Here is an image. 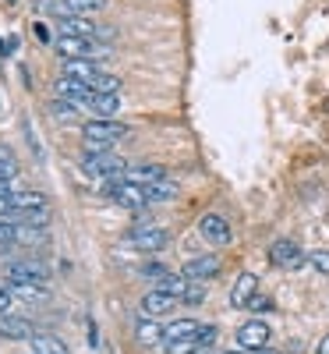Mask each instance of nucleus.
<instances>
[{"label":"nucleus","instance_id":"33","mask_svg":"<svg viewBox=\"0 0 329 354\" xmlns=\"http://www.w3.org/2000/svg\"><path fill=\"white\" fill-rule=\"evenodd\" d=\"M167 354H198V340H173V344H163Z\"/></svg>","mask_w":329,"mask_h":354},{"label":"nucleus","instance_id":"38","mask_svg":"<svg viewBox=\"0 0 329 354\" xmlns=\"http://www.w3.org/2000/svg\"><path fill=\"white\" fill-rule=\"evenodd\" d=\"M0 220H11V195H0Z\"/></svg>","mask_w":329,"mask_h":354},{"label":"nucleus","instance_id":"10","mask_svg":"<svg viewBox=\"0 0 329 354\" xmlns=\"http://www.w3.org/2000/svg\"><path fill=\"white\" fill-rule=\"evenodd\" d=\"M57 96H64V100H71V103H78V106H93V100H96V88L88 85V82H78V78H64L61 75V82H57Z\"/></svg>","mask_w":329,"mask_h":354},{"label":"nucleus","instance_id":"39","mask_svg":"<svg viewBox=\"0 0 329 354\" xmlns=\"http://www.w3.org/2000/svg\"><path fill=\"white\" fill-rule=\"evenodd\" d=\"M315 354H329V333L319 340V351H315Z\"/></svg>","mask_w":329,"mask_h":354},{"label":"nucleus","instance_id":"3","mask_svg":"<svg viewBox=\"0 0 329 354\" xmlns=\"http://www.w3.org/2000/svg\"><path fill=\"white\" fill-rule=\"evenodd\" d=\"M57 53L64 61H93L100 53H110V46L96 39H82V36H57Z\"/></svg>","mask_w":329,"mask_h":354},{"label":"nucleus","instance_id":"5","mask_svg":"<svg viewBox=\"0 0 329 354\" xmlns=\"http://www.w3.org/2000/svg\"><path fill=\"white\" fill-rule=\"evenodd\" d=\"M198 234L213 245V248H227L230 241H234V230H230V220L227 216H220V213H205L202 220H198Z\"/></svg>","mask_w":329,"mask_h":354},{"label":"nucleus","instance_id":"40","mask_svg":"<svg viewBox=\"0 0 329 354\" xmlns=\"http://www.w3.org/2000/svg\"><path fill=\"white\" fill-rule=\"evenodd\" d=\"M255 354H280L276 347H262V351H255Z\"/></svg>","mask_w":329,"mask_h":354},{"label":"nucleus","instance_id":"9","mask_svg":"<svg viewBox=\"0 0 329 354\" xmlns=\"http://www.w3.org/2000/svg\"><path fill=\"white\" fill-rule=\"evenodd\" d=\"M220 273V255H195L181 266V277L185 280H195V283H205Z\"/></svg>","mask_w":329,"mask_h":354},{"label":"nucleus","instance_id":"15","mask_svg":"<svg viewBox=\"0 0 329 354\" xmlns=\"http://www.w3.org/2000/svg\"><path fill=\"white\" fill-rule=\"evenodd\" d=\"M255 294H258V277L255 273H241L237 283H234V290H230V305L234 308H248Z\"/></svg>","mask_w":329,"mask_h":354},{"label":"nucleus","instance_id":"20","mask_svg":"<svg viewBox=\"0 0 329 354\" xmlns=\"http://www.w3.org/2000/svg\"><path fill=\"white\" fill-rule=\"evenodd\" d=\"M103 75V68H96V61H64V78H78L93 85Z\"/></svg>","mask_w":329,"mask_h":354},{"label":"nucleus","instance_id":"13","mask_svg":"<svg viewBox=\"0 0 329 354\" xmlns=\"http://www.w3.org/2000/svg\"><path fill=\"white\" fill-rule=\"evenodd\" d=\"M121 181L138 185V188H149V185L163 181V167H160V163H131V167L121 174Z\"/></svg>","mask_w":329,"mask_h":354},{"label":"nucleus","instance_id":"1","mask_svg":"<svg viewBox=\"0 0 329 354\" xmlns=\"http://www.w3.org/2000/svg\"><path fill=\"white\" fill-rule=\"evenodd\" d=\"M85 145L88 149H113V142H121L124 135H128V124H121V121H85Z\"/></svg>","mask_w":329,"mask_h":354},{"label":"nucleus","instance_id":"35","mask_svg":"<svg viewBox=\"0 0 329 354\" xmlns=\"http://www.w3.org/2000/svg\"><path fill=\"white\" fill-rule=\"evenodd\" d=\"M142 277H145V280H156V283H160V280H163V277H170V273L163 270V266H142Z\"/></svg>","mask_w":329,"mask_h":354},{"label":"nucleus","instance_id":"28","mask_svg":"<svg viewBox=\"0 0 329 354\" xmlns=\"http://www.w3.org/2000/svg\"><path fill=\"white\" fill-rule=\"evenodd\" d=\"M18 241V223L15 220H0V252H8Z\"/></svg>","mask_w":329,"mask_h":354},{"label":"nucleus","instance_id":"26","mask_svg":"<svg viewBox=\"0 0 329 354\" xmlns=\"http://www.w3.org/2000/svg\"><path fill=\"white\" fill-rule=\"evenodd\" d=\"M188 283H191V280H185L181 273H170V277H163V280H160V290L173 294V298L181 301V298H185V290H188Z\"/></svg>","mask_w":329,"mask_h":354},{"label":"nucleus","instance_id":"41","mask_svg":"<svg viewBox=\"0 0 329 354\" xmlns=\"http://www.w3.org/2000/svg\"><path fill=\"white\" fill-rule=\"evenodd\" d=\"M227 354H255V351H227Z\"/></svg>","mask_w":329,"mask_h":354},{"label":"nucleus","instance_id":"25","mask_svg":"<svg viewBox=\"0 0 329 354\" xmlns=\"http://www.w3.org/2000/svg\"><path fill=\"white\" fill-rule=\"evenodd\" d=\"M145 198H149V205H153V202H173V198H177V185L163 177V181H156V185L145 188Z\"/></svg>","mask_w":329,"mask_h":354},{"label":"nucleus","instance_id":"34","mask_svg":"<svg viewBox=\"0 0 329 354\" xmlns=\"http://www.w3.org/2000/svg\"><path fill=\"white\" fill-rule=\"evenodd\" d=\"M216 337H220V330L216 326H202L198 333H195V340H198V351H209L216 344Z\"/></svg>","mask_w":329,"mask_h":354},{"label":"nucleus","instance_id":"37","mask_svg":"<svg viewBox=\"0 0 329 354\" xmlns=\"http://www.w3.org/2000/svg\"><path fill=\"white\" fill-rule=\"evenodd\" d=\"M252 312H269V308H273V301H269L265 298V294H255V298H252V305H248Z\"/></svg>","mask_w":329,"mask_h":354},{"label":"nucleus","instance_id":"24","mask_svg":"<svg viewBox=\"0 0 329 354\" xmlns=\"http://www.w3.org/2000/svg\"><path fill=\"white\" fill-rule=\"evenodd\" d=\"M88 110H93V113L100 117V121H113V113L121 110V100H117V96H103V93H96V100H93V106H88Z\"/></svg>","mask_w":329,"mask_h":354},{"label":"nucleus","instance_id":"30","mask_svg":"<svg viewBox=\"0 0 329 354\" xmlns=\"http://www.w3.org/2000/svg\"><path fill=\"white\" fill-rule=\"evenodd\" d=\"M75 110H78V103H71V100H64V96H57V100L50 103V113H53V117H75Z\"/></svg>","mask_w":329,"mask_h":354},{"label":"nucleus","instance_id":"36","mask_svg":"<svg viewBox=\"0 0 329 354\" xmlns=\"http://www.w3.org/2000/svg\"><path fill=\"white\" fill-rule=\"evenodd\" d=\"M11 305H15L11 290H8V287H0V315H11Z\"/></svg>","mask_w":329,"mask_h":354},{"label":"nucleus","instance_id":"31","mask_svg":"<svg viewBox=\"0 0 329 354\" xmlns=\"http://www.w3.org/2000/svg\"><path fill=\"white\" fill-rule=\"evenodd\" d=\"M205 301V283H188V290H185V298H181V305H202Z\"/></svg>","mask_w":329,"mask_h":354},{"label":"nucleus","instance_id":"12","mask_svg":"<svg viewBox=\"0 0 329 354\" xmlns=\"http://www.w3.org/2000/svg\"><path fill=\"white\" fill-rule=\"evenodd\" d=\"M237 347H241V351H262V347H269V326H265L262 319L245 322V326L237 330Z\"/></svg>","mask_w":329,"mask_h":354},{"label":"nucleus","instance_id":"29","mask_svg":"<svg viewBox=\"0 0 329 354\" xmlns=\"http://www.w3.org/2000/svg\"><path fill=\"white\" fill-rule=\"evenodd\" d=\"M93 88H96V93H103V96H117V88H121V78H113L110 71H103V75L93 82Z\"/></svg>","mask_w":329,"mask_h":354},{"label":"nucleus","instance_id":"7","mask_svg":"<svg viewBox=\"0 0 329 354\" xmlns=\"http://www.w3.org/2000/svg\"><path fill=\"white\" fill-rule=\"evenodd\" d=\"M106 195L117 202V205H124V209H142V205H149V198H145V188H138V185H128V181H106Z\"/></svg>","mask_w":329,"mask_h":354},{"label":"nucleus","instance_id":"27","mask_svg":"<svg viewBox=\"0 0 329 354\" xmlns=\"http://www.w3.org/2000/svg\"><path fill=\"white\" fill-rule=\"evenodd\" d=\"M15 174H18V160L11 153V145L0 142V177H4V181H15Z\"/></svg>","mask_w":329,"mask_h":354},{"label":"nucleus","instance_id":"32","mask_svg":"<svg viewBox=\"0 0 329 354\" xmlns=\"http://www.w3.org/2000/svg\"><path fill=\"white\" fill-rule=\"evenodd\" d=\"M308 262H312V270H315L319 277H329V252H326V248L312 252V255H308Z\"/></svg>","mask_w":329,"mask_h":354},{"label":"nucleus","instance_id":"21","mask_svg":"<svg viewBox=\"0 0 329 354\" xmlns=\"http://www.w3.org/2000/svg\"><path fill=\"white\" fill-rule=\"evenodd\" d=\"M32 354H71L68 344L53 333H36L32 337Z\"/></svg>","mask_w":329,"mask_h":354},{"label":"nucleus","instance_id":"4","mask_svg":"<svg viewBox=\"0 0 329 354\" xmlns=\"http://www.w3.org/2000/svg\"><path fill=\"white\" fill-rule=\"evenodd\" d=\"M8 283H46L50 280V266L39 259H15L4 266Z\"/></svg>","mask_w":329,"mask_h":354},{"label":"nucleus","instance_id":"2","mask_svg":"<svg viewBox=\"0 0 329 354\" xmlns=\"http://www.w3.org/2000/svg\"><path fill=\"white\" fill-rule=\"evenodd\" d=\"M82 167L88 170V174H96V177H106V181H117L131 163L128 160H121L117 153H110V149H85V156H82Z\"/></svg>","mask_w":329,"mask_h":354},{"label":"nucleus","instance_id":"14","mask_svg":"<svg viewBox=\"0 0 329 354\" xmlns=\"http://www.w3.org/2000/svg\"><path fill=\"white\" fill-rule=\"evenodd\" d=\"M177 305H181V301H177L173 298V294H167V290H149L145 294V298H142V315H149V319H156V315H167V312H173Z\"/></svg>","mask_w":329,"mask_h":354},{"label":"nucleus","instance_id":"16","mask_svg":"<svg viewBox=\"0 0 329 354\" xmlns=\"http://www.w3.org/2000/svg\"><path fill=\"white\" fill-rule=\"evenodd\" d=\"M0 337L8 340H32L36 337V326L21 315H0Z\"/></svg>","mask_w":329,"mask_h":354},{"label":"nucleus","instance_id":"11","mask_svg":"<svg viewBox=\"0 0 329 354\" xmlns=\"http://www.w3.org/2000/svg\"><path fill=\"white\" fill-rule=\"evenodd\" d=\"M36 209H50V198L43 192H15L11 195V220L15 223L28 213H36Z\"/></svg>","mask_w":329,"mask_h":354},{"label":"nucleus","instance_id":"18","mask_svg":"<svg viewBox=\"0 0 329 354\" xmlns=\"http://www.w3.org/2000/svg\"><path fill=\"white\" fill-rule=\"evenodd\" d=\"M11 298L18 301H32V305H50V290L43 283H8Z\"/></svg>","mask_w":329,"mask_h":354},{"label":"nucleus","instance_id":"23","mask_svg":"<svg viewBox=\"0 0 329 354\" xmlns=\"http://www.w3.org/2000/svg\"><path fill=\"white\" fill-rule=\"evenodd\" d=\"M106 8V0H61V15H93V11H103Z\"/></svg>","mask_w":329,"mask_h":354},{"label":"nucleus","instance_id":"19","mask_svg":"<svg viewBox=\"0 0 329 354\" xmlns=\"http://www.w3.org/2000/svg\"><path fill=\"white\" fill-rule=\"evenodd\" d=\"M202 326L195 319H173L170 326H163V344H173V340H191Z\"/></svg>","mask_w":329,"mask_h":354},{"label":"nucleus","instance_id":"6","mask_svg":"<svg viewBox=\"0 0 329 354\" xmlns=\"http://www.w3.org/2000/svg\"><path fill=\"white\" fill-rule=\"evenodd\" d=\"M269 262L280 266V270H297V266L305 262V248L290 238H276L273 248H269Z\"/></svg>","mask_w":329,"mask_h":354},{"label":"nucleus","instance_id":"22","mask_svg":"<svg viewBox=\"0 0 329 354\" xmlns=\"http://www.w3.org/2000/svg\"><path fill=\"white\" fill-rule=\"evenodd\" d=\"M135 337H138V344H145V347H153V344H163V326H156L153 319H138V326H135Z\"/></svg>","mask_w":329,"mask_h":354},{"label":"nucleus","instance_id":"17","mask_svg":"<svg viewBox=\"0 0 329 354\" xmlns=\"http://www.w3.org/2000/svg\"><path fill=\"white\" fill-rule=\"evenodd\" d=\"M57 28H61V36H82V39H96L100 28L93 21H85L78 15H61L57 18Z\"/></svg>","mask_w":329,"mask_h":354},{"label":"nucleus","instance_id":"8","mask_svg":"<svg viewBox=\"0 0 329 354\" xmlns=\"http://www.w3.org/2000/svg\"><path fill=\"white\" fill-rule=\"evenodd\" d=\"M128 241H131L138 252H163L167 241H170V234H167L163 227H142V223H135V230L128 234Z\"/></svg>","mask_w":329,"mask_h":354}]
</instances>
